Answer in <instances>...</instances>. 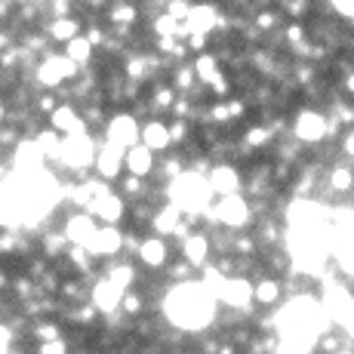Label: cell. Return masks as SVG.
<instances>
[{
    "label": "cell",
    "instance_id": "e575fe53",
    "mask_svg": "<svg viewBox=\"0 0 354 354\" xmlns=\"http://www.w3.org/2000/svg\"><path fill=\"white\" fill-rule=\"evenodd\" d=\"M225 111H228V120H241L243 114H247V102L231 96V99H225Z\"/></svg>",
    "mask_w": 354,
    "mask_h": 354
},
{
    "label": "cell",
    "instance_id": "277c9868",
    "mask_svg": "<svg viewBox=\"0 0 354 354\" xmlns=\"http://www.w3.org/2000/svg\"><path fill=\"white\" fill-rule=\"evenodd\" d=\"M203 179H207L209 194H216V197H231V194H241L243 192V173L231 160L213 163V167H209V173L203 176Z\"/></svg>",
    "mask_w": 354,
    "mask_h": 354
},
{
    "label": "cell",
    "instance_id": "4fadbf2b",
    "mask_svg": "<svg viewBox=\"0 0 354 354\" xmlns=\"http://www.w3.org/2000/svg\"><path fill=\"white\" fill-rule=\"evenodd\" d=\"M139 145L148 148L151 154H167L173 151L169 145V129H167V120L163 118H151L139 127Z\"/></svg>",
    "mask_w": 354,
    "mask_h": 354
},
{
    "label": "cell",
    "instance_id": "ffe728a7",
    "mask_svg": "<svg viewBox=\"0 0 354 354\" xmlns=\"http://www.w3.org/2000/svg\"><path fill=\"white\" fill-rule=\"evenodd\" d=\"M324 188L326 192H333V194H345L348 197L354 192V169H351V163H333L330 169H326V176H324Z\"/></svg>",
    "mask_w": 354,
    "mask_h": 354
},
{
    "label": "cell",
    "instance_id": "ac0fdd59",
    "mask_svg": "<svg viewBox=\"0 0 354 354\" xmlns=\"http://www.w3.org/2000/svg\"><path fill=\"white\" fill-rule=\"evenodd\" d=\"M102 277H105L108 283H114L120 292H127V290H133L136 283H139V268H136L133 262H118V259H108Z\"/></svg>",
    "mask_w": 354,
    "mask_h": 354
},
{
    "label": "cell",
    "instance_id": "cb8c5ba5",
    "mask_svg": "<svg viewBox=\"0 0 354 354\" xmlns=\"http://www.w3.org/2000/svg\"><path fill=\"white\" fill-rule=\"evenodd\" d=\"M148 192H151V182H145V179H133V176H120L118 179V194L120 201H133V203H139V201H145Z\"/></svg>",
    "mask_w": 354,
    "mask_h": 354
},
{
    "label": "cell",
    "instance_id": "60d3db41",
    "mask_svg": "<svg viewBox=\"0 0 354 354\" xmlns=\"http://www.w3.org/2000/svg\"><path fill=\"white\" fill-rule=\"evenodd\" d=\"M192 354H197V351H192Z\"/></svg>",
    "mask_w": 354,
    "mask_h": 354
},
{
    "label": "cell",
    "instance_id": "484cf974",
    "mask_svg": "<svg viewBox=\"0 0 354 354\" xmlns=\"http://www.w3.org/2000/svg\"><path fill=\"white\" fill-rule=\"evenodd\" d=\"M169 86L176 90V96H192V93L197 90V77H194V68H192V62H182V65H176L173 68V80H169Z\"/></svg>",
    "mask_w": 354,
    "mask_h": 354
},
{
    "label": "cell",
    "instance_id": "6da1fadb",
    "mask_svg": "<svg viewBox=\"0 0 354 354\" xmlns=\"http://www.w3.org/2000/svg\"><path fill=\"white\" fill-rule=\"evenodd\" d=\"M209 213H213L216 225L231 231V234H241V231L253 228V222H256L253 209H250V201L243 194L219 197L216 203H209Z\"/></svg>",
    "mask_w": 354,
    "mask_h": 354
},
{
    "label": "cell",
    "instance_id": "9a60e30c",
    "mask_svg": "<svg viewBox=\"0 0 354 354\" xmlns=\"http://www.w3.org/2000/svg\"><path fill=\"white\" fill-rule=\"evenodd\" d=\"M120 296H124V292H120L118 287H114V283H108L102 274H99L96 281L90 283V305L99 311L102 317H105V315H118Z\"/></svg>",
    "mask_w": 354,
    "mask_h": 354
},
{
    "label": "cell",
    "instance_id": "8fae6325",
    "mask_svg": "<svg viewBox=\"0 0 354 354\" xmlns=\"http://www.w3.org/2000/svg\"><path fill=\"white\" fill-rule=\"evenodd\" d=\"M120 247H124V231L120 228H108V225H99L96 228V234H93V241H90V256L102 259V262H108V259H114L120 253Z\"/></svg>",
    "mask_w": 354,
    "mask_h": 354
},
{
    "label": "cell",
    "instance_id": "3957f363",
    "mask_svg": "<svg viewBox=\"0 0 354 354\" xmlns=\"http://www.w3.org/2000/svg\"><path fill=\"white\" fill-rule=\"evenodd\" d=\"M139 127L142 124L129 111H114L108 114L105 127H102V142H111V145L127 151V148L139 145Z\"/></svg>",
    "mask_w": 354,
    "mask_h": 354
},
{
    "label": "cell",
    "instance_id": "5b68a950",
    "mask_svg": "<svg viewBox=\"0 0 354 354\" xmlns=\"http://www.w3.org/2000/svg\"><path fill=\"white\" fill-rule=\"evenodd\" d=\"M93 173L102 182L114 185L124 176V148L111 145V142H99L96 145V158H93Z\"/></svg>",
    "mask_w": 354,
    "mask_h": 354
},
{
    "label": "cell",
    "instance_id": "1f68e13d",
    "mask_svg": "<svg viewBox=\"0 0 354 354\" xmlns=\"http://www.w3.org/2000/svg\"><path fill=\"white\" fill-rule=\"evenodd\" d=\"M28 108H31V114H37V118H50V114L59 108V99H56V93H34Z\"/></svg>",
    "mask_w": 354,
    "mask_h": 354
},
{
    "label": "cell",
    "instance_id": "5bb4252c",
    "mask_svg": "<svg viewBox=\"0 0 354 354\" xmlns=\"http://www.w3.org/2000/svg\"><path fill=\"white\" fill-rule=\"evenodd\" d=\"M37 31H44V37L50 40V44L65 46L68 40H74V37H80V34H84V19H80V16H68V19H46V22L40 25Z\"/></svg>",
    "mask_w": 354,
    "mask_h": 354
},
{
    "label": "cell",
    "instance_id": "9c48e42d",
    "mask_svg": "<svg viewBox=\"0 0 354 354\" xmlns=\"http://www.w3.org/2000/svg\"><path fill=\"white\" fill-rule=\"evenodd\" d=\"M84 213H86V216H93V219L102 222V225L118 228L120 222H124V216H127V203L111 192L108 197H102V201H90V203H86Z\"/></svg>",
    "mask_w": 354,
    "mask_h": 354
},
{
    "label": "cell",
    "instance_id": "d6986e66",
    "mask_svg": "<svg viewBox=\"0 0 354 354\" xmlns=\"http://www.w3.org/2000/svg\"><path fill=\"white\" fill-rule=\"evenodd\" d=\"M179 222H182V213L173 207V203L163 201L160 207L154 209V216H151V222H148V225H151V234H154V237H160V241H163V237H173V234H176Z\"/></svg>",
    "mask_w": 354,
    "mask_h": 354
},
{
    "label": "cell",
    "instance_id": "30bf717a",
    "mask_svg": "<svg viewBox=\"0 0 354 354\" xmlns=\"http://www.w3.org/2000/svg\"><path fill=\"white\" fill-rule=\"evenodd\" d=\"M209 253H213V250H209V234H207V231H192V234H188L185 241L179 243L182 262H185L188 268H194V271L207 268Z\"/></svg>",
    "mask_w": 354,
    "mask_h": 354
},
{
    "label": "cell",
    "instance_id": "d6a6232c",
    "mask_svg": "<svg viewBox=\"0 0 354 354\" xmlns=\"http://www.w3.org/2000/svg\"><path fill=\"white\" fill-rule=\"evenodd\" d=\"M163 271H167V281H169V283H188V281H194V268H188L182 259L169 262Z\"/></svg>",
    "mask_w": 354,
    "mask_h": 354
},
{
    "label": "cell",
    "instance_id": "f35d334b",
    "mask_svg": "<svg viewBox=\"0 0 354 354\" xmlns=\"http://www.w3.org/2000/svg\"><path fill=\"white\" fill-rule=\"evenodd\" d=\"M336 354H351V351H348V348H342V351H336Z\"/></svg>",
    "mask_w": 354,
    "mask_h": 354
},
{
    "label": "cell",
    "instance_id": "7c38bea8",
    "mask_svg": "<svg viewBox=\"0 0 354 354\" xmlns=\"http://www.w3.org/2000/svg\"><path fill=\"white\" fill-rule=\"evenodd\" d=\"M154 169H158V154H151L148 148L133 145L124 151V176H133V179H151Z\"/></svg>",
    "mask_w": 354,
    "mask_h": 354
},
{
    "label": "cell",
    "instance_id": "f1b7e54d",
    "mask_svg": "<svg viewBox=\"0 0 354 354\" xmlns=\"http://www.w3.org/2000/svg\"><path fill=\"white\" fill-rule=\"evenodd\" d=\"M28 336L34 342H56V339H62V326L53 324V321H31L28 326Z\"/></svg>",
    "mask_w": 354,
    "mask_h": 354
},
{
    "label": "cell",
    "instance_id": "52a82bcc",
    "mask_svg": "<svg viewBox=\"0 0 354 354\" xmlns=\"http://www.w3.org/2000/svg\"><path fill=\"white\" fill-rule=\"evenodd\" d=\"M96 228H99L96 219H93V216H86V213H80V209H77V213H71V216H65L62 225H59V231H62L68 247H90Z\"/></svg>",
    "mask_w": 354,
    "mask_h": 354
},
{
    "label": "cell",
    "instance_id": "74e56055",
    "mask_svg": "<svg viewBox=\"0 0 354 354\" xmlns=\"http://www.w3.org/2000/svg\"><path fill=\"white\" fill-rule=\"evenodd\" d=\"M216 354H241V351H237L231 342H219V351H216Z\"/></svg>",
    "mask_w": 354,
    "mask_h": 354
},
{
    "label": "cell",
    "instance_id": "4316f807",
    "mask_svg": "<svg viewBox=\"0 0 354 354\" xmlns=\"http://www.w3.org/2000/svg\"><path fill=\"white\" fill-rule=\"evenodd\" d=\"M145 308H148V299L142 296L139 290H127L124 296H120V305H118V311H120V317H127V321H139L142 315H145Z\"/></svg>",
    "mask_w": 354,
    "mask_h": 354
},
{
    "label": "cell",
    "instance_id": "7402d4cb",
    "mask_svg": "<svg viewBox=\"0 0 354 354\" xmlns=\"http://www.w3.org/2000/svg\"><path fill=\"white\" fill-rule=\"evenodd\" d=\"M192 68H194V77H197V84L207 90L209 84H213L219 74H225V68L219 65V59H216V53H201V56H194V62H192Z\"/></svg>",
    "mask_w": 354,
    "mask_h": 354
},
{
    "label": "cell",
    "instance_id": "ba28073f",
    "mask_svg": "<svg viewBox=\"0 0 354 354\" xmlns=\"http://www.w3.org/2000/svg\"><path fill=\"white\" fill-rule=\"evenodd\" d=\"M46 127L53 129V133H59L65 139V136H80V133H90L84 124V118H80V108L71 105V102H59V108L46 118Z\"/></svg>",
    "mask_w": 354,
    "mask_h": 354
},
{
    "label": "cell",
    "instance_id": "83f0119b",
    "mask_svg": "<svg viewBox=\"0 0 354 354\" xmlns=\"http://www.w3.org/2000/svg\"><path fill=\"white\" fill-rule=\"evenodd\" d=\"M62 317L68 324H74V326H93L99 321V311L93 308L90 302H80V305H71V308H62Z\"/></svg>",
    "mask_w": 354,
    "mask_h": 354
},
{
    "label": "cell",
    "instance_id": "e0dca14e",
    "mask_svg": "<svg viewBox=\"0 0 354 354\" xmlns=\"http://www.w3.org/2000/svg\"><path fill=\"white\" fill-rule=\"evenodd\" d=\"M283 299V283L274 274H262L253 281V305L256 308H274Z\"/></svg>",
    "mask_w": 354,
    "mask_h": 354
},
{
    "label": "cell",
    "instance_id": "8992f818",
    "mask_svg": "<svg viewBox=\"0 0 354 354\" xmlns=\"http://www.w3.org/2000/svg\"><path fill=\"white\" fill-rule=\"evenodd\" d=\"M169 259H173V247H169L167 241H160V237H154V234H148V237H142L139 241V250H136V262L139 265H145L148 271H163L169 265Z\"/></svg>",
    "mask_w": 354,
    "mask_h": 354
},
{
    "label": "cell",
    "instance_id": "f546056e",
    "mask_svg": "<svg viewBox=\"0 0 354 354\" xmlns=\"http://www.w3.org/2000/svg\"><path fill=\"white\" fill-rule=\"evenodd\" d=\"M243 145L253 148V151H259V148H268V145H274V133H271L265 124H256V127L247 129V136H243Z\"/></svg>",
    "mask_w": 354,
    "mask_h": 354
},
{
    "label": "cell",
    "instance_id": "2e32d148",
    "mask_svg": "<svg viewBox=\"0 0 354 354\" xmlns=\"http://www.w3.org/2000/svg\"><path fill=\"white\" fill-rule=\"evenodd\" d=\"M139 22H142L139 3H129V0H114V3H108L105 16H102L105 28H136Z\"/></svg>",
    "mask_w": 354,
    "mask_h": 354
},
{
    "label": "cell",
    "instance_id": "d590c367",
    "mask_svg": "<svg viewBox=\"0 0 354 354\" xmlns=\"http://www.w3.org/2000/svg\"><path fill=\"white\" fill-rule=\"evenodd\" d=\"M326 10H330L333 16H345L342 22H345V25H351V19H354V3H348V0H345V3H330Z\"/></svg>",
    "mask_w": 354,
    "mask_h": 354
},
{
    "label": "cell",
    "instance_id": "44dd1931",
    "mask_svg": "<svg viewBox=\"0 0 354 354\" xmlns=\"http://www.w3.org/2000/svg\"><path fill=\"white\" fill-rule=\"evenodd\" d=\"M62 56H65L71 65H77L80 71H86V68L93 65V59H96V50H93V46L86 44V37L80 34V37L68 40V44L62 46Z\"/></svg>",
    "mask_w": 354,
    "mask_h": 354
},
{
    "label": "cell",
    "instance_id": "836d02e7",
    "mask_svg": "<svg viewBox=\"0 0 354 354\" xmlns=\"http://www.w3.org/2000/svg\"><path fill=\"white\" fill-rule=\"evenodd\" d=\"M154 209H158V207H151L148 201L136 203V207H133V222H136V225H148V222H151V216H154Z\"/></svg>",
    "mask_w": 354,
    "mask_h": 354
},
{
    "label": "cell",
    "instance_id": "ab89813d",
    "mask_svg": "<svg viewBox=\"0 0 354 354\" xmlns=\"http://www.w3.org/2000/svg\"><path fill=\"white\" fill-rule=\"evenodd\" d=\"M77 354H90V351H77Z\"/></svg>",
    "mask_w": 354,
    "mask_h": 354
},
{
    "label": "cell",
    "instance_id": "4dcf8cb0",
    "mask_svg": "<svg viewBox=\"0 0 354 354\" xmlns=\"http://www.w3.org/2000/svg\"><path fill=\"white\" fill-rule=\"evenodd\" d=\"M274 10L281 12L283 22H287V16H290V22L305 25V19H308V12H311V3H305V0H290V3H277Z\"/></svg>",
    "mask_w": 354,
    "mask_h": 354
},
{
    "label": "cell",
    "instance_id": "8d00e7d4",
    "mask_svg": "<svg viewBox=\"0 0 354 354\" xmlns=\"http://www.w3.org/2000/svg\"><path fill=\"white\" fill-rule=\"evenodd\" d=\"M6 292H10V274H6V271L0 268V299H3Z\"/></svg>",
    "mask_w": 354,
    "mask_h": 354
},
{
    "label": "cell",
    "instance_id": "7a4b0ae2",
    "mask_svg": "<svg viewBox=\"0 0 354 354\" xmlns=\"http://www.w3.org/2000/svg\"><path fill=\"white\" fill-rule=\"evenodd\" d=\"M290 139H296L302 148H321L326 142V111L321 108H299L296 118H292Z\"/></svg>",
    "mask_w": 354,
    "mask_h": 354
},
{
    "label": "cell",
    "instance_id": "603a6c76",
    "mask_svg": "<svg viewBox=\"0 0 354 354\" xmlns=\"http://www.w3.org/2000/svg\"><path fill=\"white\" fill-rule=\"evenodd\" d=\"M179 99L176 96V90L169 86V80L163 84V80H154L151 93H148V105H151V114L154 118H163V114H169V108H173V102Z\"/></svg>",
    "mask_w": 354,
    "mask_h": 354
},
{
    "label": "cell",
    "instance_id": "d4e9b609",
    "mask_svg": "<svg viewBox=\"0 0 354 354\" xmlns=\"http://www.w3.org/2000/svg\"><path fill=\"white\" fill-rule=\"evenodd\" d=\"M31 139H34V145L40 148L44 160H53V163L59 160V151H62V136H59V133H53L50 127H40Z\"/></svg>",
    "mask_w": 354,
    "mask_h": 354
}]
</instances>
